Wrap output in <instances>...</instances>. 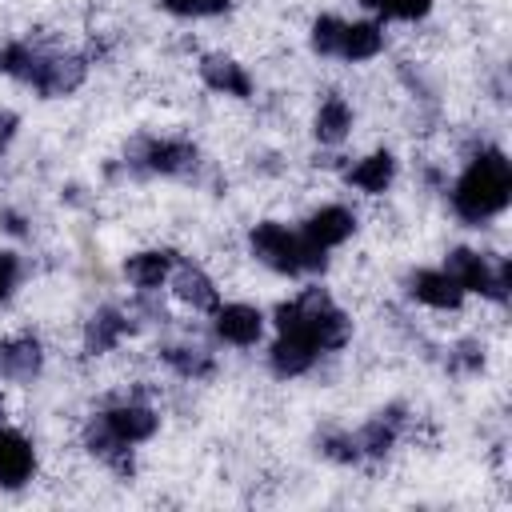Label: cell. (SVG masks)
<instances>
[{
  "instance_id": "6da1fadb",
  "label": "cell",
  "mask_w": 512,
  "mask_h": 512,
  "mask_svg": "<svg viewBox=\"0 0 512 512\" xmlns=\"http://www.w3.org/2000/svg\"><path fill=\"white\" fill-rule=\"evenodd\" d=\"M512 200V164L500 148H480L468 168L460 172V180L452 184V212L464 224H488L492 216H500Z\"/></svg>"
},
{
  "instance_id": "7a4b0ae2",
  "label": "cell",
  "mask_w": 512,
  "mask_h": 512,
  "mask_svg": "<svg viewBox=\"0 0 512 512\" xmlns=\"http://www.w3.org/2000/svg\"><path fill=\"white\" fill-rule=\"evenodd\" d=\"M272 324H276V332H296V336H304L320 356L344 348L348 336H352V320L332 304V296H328L324 288H304L296 300L276 304Z\"/></svg>"
},
{
  "instance_id": "3957f363",
  "label": "cell",
  "mask_w": 512,
  "mask_h": 512,
  "mask_svg": "<svg viewBox=\"0 0 512 512\" xmlns=\"http://www.w3.org/2000/svg\"><path fill=\"white\" fill-rule=\"evenodd\" d=\"M248 248L252 256L280 272V276H316L328 268V248H320L316 240H308L304 232H292L280 220H264L248 232Z\"/></svg>"
},
{
  "instance_id": "277c9868",
  "label": "cell",
  "mask_w": 512,
  "mask_h": 512,
  "mask_svg": "<svg viewBox=\"0 0 512 512\" xmlns=\"http://www.w3.org/2000/svg\"><path fill=\"white\" fill-rule=\"evenodd\" d=\"M444 272L464 288V292H480L496 304H508V288H512V264L500 256V260H488L484 252L476 248H452L448 260H444Z\"/></svg>"
},
{
  "instance_id": "5b68a950",
  "label": "cell",
  "mask_w": 512,
  "mask_h": 512,
  "mask_svg": "<svg viewBox=\"0 0 512 512\" xmlns=\"http://www.w3.org/2000/svg\"><path fill=\"white\" fill-rule=\"evenodd\" d=\"M88 76V60L76 56V52H44L36 76H32V88L40 96H68L84 84Z\"/></svg>"
},
{
  "instance_id": "8992f818",
  "label": "cell",
  "mask_w": 512,
  "mask_h": 512,
  "mask_svg": "<svg viewBox=\"0 0 512 512\" xmlns=\"http://www.w3.org/2000/svg\"><path fill=\"white\" fill-rule=\"evenodd\" d=\"M100 420H104L124 444H144V440H152L156 428H160L156 408L144 404V400H116V404H108V408L100 412Z\"/></svg>"
},
{
  "instance_id": "52a82bcc",
  "label": "cell",
  "mask_w": 512,
  "mask_h": 512,
  "mask_svg": "<svg viewBox=\"0 0 512 512\" xmlns=\"http://www.w3.org/2000/svg\"><path fill=\"white\" fill-rule=\"evenodd\" d=\"M44 368V348L36 336L20 332V336H4L0 340V380L8 384H32Z\"/></svg>"
},
{
  "instance_id": "ba28073f",
  "label": "cell",
  "mask_w": 512,
  "mask_h": 512,
  "mask_svg": "<svg viewBox=\"0 0 512 512\" xmlns=\"http://www.w3.org/2000/svg\"><path fill=\"white\" fill-rule=\"evenodd\" d=\"M172 296H176L180 304H188L192 312H216V308H220V288H216V280H212L200 264H192V260H176V264H172Z\"/></svg>"
},
{
  "instance_id": "9c48e42d",
  "label": "cell",
  "mask_w": 512,
  "mask_h": 512,
  "mask_svg": "<svg viewBox=\"0 0 512 512\" xmlns=\"http://www.w3.org/2000/svg\"><path fill=\"white\" fill-rule=\"evenodd\" d=\"M212 328L224 344H236V348H252L260 336H264V312L252 308V304H220L212 312Z\"/></svg>"
},
{
  "instance_id": "30bf717a",
  "label": "cell",
  "mask_w": 512,
  "mask_h": 512,
  "mask_svg": "<svg viewBox=\"0 0 512 512\" xmlns=\"http://www.w3.org/2000/svg\"><path fill=\"white\" fill-rule=\"evenodd\" d=\"M408 292H412L420 304L436 308V312H456V308L464 304V296H468L444 268H420V272H412V276H408Z\"/></svg>"
},
{
  "instance_id": "8fae6325",
  "label": "cell",
  "mask_w": 512,
  "mask_h": 512,
  "mask_svg": "<svg viewBox=\"0 0 512 512\" xmlns=\"http://www.w3.org/2000/svg\"><path fill=\"white\" fill-rule=\"evenodd\" d=\"M84 448H88L96 460H104V464H108L116 476H124V480L136 472L132 444H124V440H120V436H116V432H112V428L100 420V412H96V416L84 424Z\"/></svg>"
},
{
  "instance_id": "7c38bea8",
  "label": "cell",
  "mask_w": 512,
  "mask_h": 512,
  "mask_svg": "<svg viewBox=\"0 0 512 512\" xmlns=\"http://www.w3.org/2000/svg\"><path fill=\"white\" fill-rule=\"evenodd\" d=\"M36 472V448L28 436L0 424V488H24Z\"/></svg>"
},
{
  "instance_id": "4fadbf2b",
  "label": "cell",
  "mask_w": 512,
  "mask_h": 512,
  "mask_svg": "<svg viewBox=\"0 0 512 512\" xmlns=\"http://www.w3.org/2000/svg\"><path fill=\"white\" fill-rule=\"evenodd\" d=\"M400 428H404V408L400 404H392V408L376 412L368 424H360L352 432V440L360 448V460L364 456H388L396 448V440H400Z\"/></svg>"
},
{
  "instance_id": "5bb4252c",
  "label": "cell",
  "mask_w": 512,
  "mask_h": 512,
  "mask_svg": "<svg viewBox=\"0 0 512 512\" xmlns=\"http://www.w3.org/2000/svg\"><path fill=\"white\" fill-rule=\"evenodd\" d=\"M128 332H132L128 312L104 304V308H96V312L84 320V352H88V356H104V352H112Z\"/></svg>"
},
{
  "instance_id": "9a60e30c",
  "label": "cell",
  "mask_w": 512,
  "mask_h": 512,
  "mask_svg": "<svg viewBox=\"0 0 512 512\" xmlns=\"http://www.w3.org/2000/svg\"><path fill=\"white\" fill-rule=\"evenodd\" d=\"M300 232H304L308 240H316L320 248H340V244L356 232V212L344 208V204H324V208H316V212L304 220Z\"/></svg>"
},
{
  "instance_id": "2e32d148",
  "label": "cell",
  "mask_w": 512,
  "mask_h": 512,
  "mask_svg": "<svg viewBox=\"0 0 512 512\" xmlns=\"http://www.w3.org/2000/svg\"><path fill=\"white\" fill-rule=\"evenodd\" d=\"M200 80L212 92H224V96H236V100H248L252 96V76L244 72V64H236L224 52H208L200 60Z\"/></svg>"
},
{
  "instance_id": "e0dca14e",
  "label": "cell",
  "mask_w": 512,
  "mask_h": 512,
  "mask_svg": "<svg viewBox=\"0 0 512 512\" xmlns=\"http://www.w3.org/2000/svg\"><path fill=\"white\" fill-rule=\"evenodd\" d=\"M316 360H320V352L304 336H296V332H276V344L268 348V364H272V372L280 380H292V376L312 372Z\"/></svg>"
},
{
  "instance_id": "ac0fdd59",
  "label": "cell",
  "mask_w": 512,
  "mask_h": 512,
  "mask_svg": "<svg viewBox=\"0 0 512 512\" xmlns=\"http://www.w3.org/2000/svg\"><path fill=\"white\" fill-rule=\"evenodd\" d=\"M384 52V24L380 20H344V32H340V48L336 56L348 60V64H364L372 56Z\"/></svg>"
},
{
  "instance_id": "d6986e66",
  "label": "cell",
  "mask_w": 512,
  "mask_h": 512,
  "mask_svg": "<svg viewBox=\"0 0 512 512\" xmlns=\"http://www.w3.org/2000/svg\"><path fill=\"white\" fill-rule=\"evenodd\" d=\"M172 264H176V252H168V248H144V252H136V256L124 260V276H128L132 288L156 292L172 276Z\"/></svg>"
},
{
  "instance_id": "ffe728a7",
  "label": "cell",
  "mask_w": 512,
  "mask_h": 512,
  "mask_svg": "<svg viewBox=\"0 0 512 512\" xmlns=\"http://www.w3.org/2000/svg\"><path fill=\"white\" fill-rule=\"evenodd\" d=\"M160 360L184 380H208L216 372V356L204 344H164Z\"/></svg>"
},
{
  "instance_id": "44dd1931",
  "label": "cell",
  "mask_w": 512,
  "mask_h": 512,
  "mask_svg": "<svg viewBox=\"0 0 512 512\" xmlns=\"http://www.w3.org/2000/svg\"><path fill=\"white\" fill-rule=\"evenodd\" d=\"M392 180H396V156L392 152H372V156H364L360 164L348 168V184L360 188V192H368V196L388 192Z\"/></svg>"
},
{
  "instance_id": "7402d4cb",
  "label": "cell",
  "mask_w": 512,
  "mask_h": 512,
  "mask_svg": "<svg viewBox=\"0 0 512 512\" xmlns=\"http://www.w3.org/2000/svg\"><path fill=\"white\" fill-rule=\"evenodd\" d=\"M312 132H316L320 144H340V140H348V132H352V104H348L344 96H324L320 108H316Z\"/></svg>"
},
{
  "instance_id": "603a6c76",
  "label": "cell",
  "mask_w": 512,
  "mask_h": 512,
  "mask_svg": "<svg viewBox=\"0 0 512 512\" xmlns=\"http://www.w3.org/2000/svg\"><path fill=\"white\" fill-rule=\"evenodd\" d=\"M380 20H424L432 12V0H360Z\"/></svg>"
},
{
  "instance_id": "cb8c5ba5",
  "label": "cell",
  "mask_w": 512,
  "mask_h": 512,
  "mask_svg": "<svg viewBox=\"0 0 512 512\" xmlns=\"http://www.w3.org/2000/svg\"><path fill=\"white\" fill-rule=\"evenodd\" d=\"M340 32H344V20L340 16H316L312 20V52L316 56H336L340 48Z\"/></svg>"
},
{
  "instance_id": "d4e9b609",
  "label": "cell",
  "mask_w": 512,
  "mask_h": 512,
  "mask_svg": "<svg viewBox=\"0 0 512 512\" xmlns=\"http://www.w3.org/2000/svg\"><path fill=\"white\" fill-rule=\"evenodd\" d=\"M320 452L328 460H336V464H356L360 460V448H356L352 432H328V436H320Z\"/></svg>"
},
{
  "instance_id": "484cf974",
  "label": "cell",
  "mask_w": 512,
  "mask_h": 512,
  "mask_svg": "<svg viewBox=\"0 0 512 512\" xmlns=\"http://www.w3.org/2000/svg\"><path fill=\"white\" fill-rule=\"evenodd\" d=\"M480 364H484V344L480 340L452 344V352H448V368L452 372H480Z\"/></svg>"
},
{
  "instance_id": "4316f807",
  "label": "cell",
  "mask_w": 512,
  "mask_h": 512,
  "mask_svg": "<svg viewBox=\"0 0 512 512\" xmlns=\"http://www.w3.org/2000/svg\"><path fill=\"white\" fill-rule=\"evenodd\" d=\"M232 0H160V8H168L172 16H220L228 12Z\"/></svg>"
},
{
  "instance_id": "83f0119b",
  "label": "cell",
  "mask_w": 512,
  "mask_h": 512,
  "mask_svg": "<svg viewBox=\"0 0 512 512\" xmlns=\"http://www.w3.org/2000/svg\"><path fill=\"white\" fill-rule=\"evenodd\" d=\"M16 280H20V260H16V252H0V304L12 296Z\"/></svg>"
},
{
  "instance_id": "f1b7e54d",
  "label": "cell",
  "mask_w": 512,
  "mask_h": 512,
  "mask_svg": "<svg viewBox=\"0 0 512 512\" xmlns=\"http://www.w3.org/2000/svg\"><path fill=\"white\" fill-rule=\"evenodd\" d=\"M16 128H20V116L12 108H0V152L16 140Z\"/></svg>"
},
{
  "instance_id": "f546056e",
  "label": "cell",
  "mask_w": 512,
  "mask_h": 512,
  "mask_svg": "<svg viewBox=\"0 0 512 512\" xmlns=\"http://www.w3.org/2000/svg\"><path fill=\"white\" fill-rule=\"evenodd\" d=\"M0 228H4V232H12V236H24V232H28V228H24V216H20V212H12V208H4V212H0Z\"/></svg>"
},
{
  "instance_id": "4dcf8cb0",
  "label": "cell",
  "mask_w": 512,
  "mask_h": 512,
  "mask_svg": "<svg viewBox=\"0 0 512 512\" xmlns=\"http://www.w3.org/2000/svg\"><path fill=\"white\" fill-rule=\"evenodd\" d=\"M4 416H8V408H4V400H0V424H4Z\"/></svg>"
}]
</instances>
